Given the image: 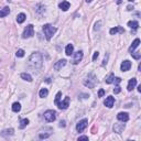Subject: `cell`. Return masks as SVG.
<instances>
[{
	"label": "cell",
	"mask_w": 141,
	"mask_h": 141,
	"mask_svg": "<svg viewBox=\"0 0 141 141\" xmlns=\"http://www.w3.org/2000/svg\"><path fill=\"white\" fill-rule=\"evenodd\" d=\"M65 64H66V60H61V61H58V62L54 65V69H55V71H60V69L62 68L63 66H65Z\"/></svg>",
	"instance_id": "obj_12"
},
{
	"label": "cell",
	"mask_w": 141,
	"mask_h": 141,
	"mask_svg": "<svg viewBox=\"0 0 141 141\" xmlns=\"http://www.w3.org/2000/svg\"><path fill=\"white\" fill-rule=\"evenodd\" d=\"M117 118H118V120L124 121V122H126V121L129 120V116H128L127 112H119V114L117 115Z\"/></svg>",
	"instance_id": "obj_11"
},
{
	"label": "cell",
	"mask_w": 141,
	"mask_h": 141,
	"mask_svg": "<svg viewBox=\"0 0 141 141\" xmlns=\"http://www.w3.org/2000/svg\"><path fill=\"white\" fill-rule=\"evenodd\" d=\"M68 106H69V97H65L64 100L58 104V107L60 109H66Z\"/></svg>",
	"instance_id": "obj_8"
},
{
	"label": "cell",
	"mask_w": 141,
	"mask_h": 141,
	"mask_svg": "<svg viewBox=\"0 0 141 141\" xmlns=\"http://www.w3.org/2000/svg\"><path fill=\"white\" fill-rule=\"evenodd\" d=\"M132 9H133V6H132V7H131V6H128V7H127V10H129V11H130V10H132Z\"/></svg>",
	"instance_id": "obj_36"
},
{
	"label": "cell",
	"mask_w": 141,
	"mask_h": 141,
	"mask_svg": "<svg viewBox=\"0 0 141 141\" xmlns=\"http://www.w3.org/2000/svg\"><path fill=\"white\" fill-rule=\"evenodd\" d=\"M16 55H17L18 58H22V56H24V51L23 50H18L17 53H16Z\"/></svg>",
	"instance_id": "obj_28"
},
{
	"label": "cell",
	"mask_w": 141,
	"mask_h": 141,
	"mask_svg": "<svg viewBox=\"0 0 141 141\" xmlns=\"http://www.w3.org/2000/svg\"><path fill=\"white\" fill-rule=\"evenodd\" d=\"M58 7H60L63 11H66V10L69 9V3L67 2V1H62V2L60 3V6H58Z\"/></svg>",
	"instance_id": "obj_17"
},
{
	"label": "cell",
	"mask_w": 141,
	"mask_h": 141,
	"mask_svg": "<svg viewBox=\"0 0 141 141\" xmlns=\"http://www.w3.org/2000/svg\"><path fill=\"white\" fill-rule=\"evenodd\" d=\"M61 95H62V93L61 91H58V94H56V97H55V105H58V103H60V99H61Z\"/></svg>",
	"instance_id": "obj_27"
},
{
	"label": "cell",
	"mask_w": 141,
	"mask_h": 141,
	"mask_svg": "<svg viewBox=\"0 0 141 141\" xmlns=\"http://www.w3.org/2000/svg\"><path fill=\"white\" fill-rule=\"evenodd\" d=\"M28 124H29V119H22L21 121H20V128L21 129H23V128H25L26 126H28Z\"/></svg>",
	"instance_id": "obj_24"
},
{
	"label": "cell",
	"mask_w": 141,
	"mask_h": 141,
	"mask_svg": "<svg viewBox=\"0 0 141 141\" xmlns=\"http://www.w3.org/2000/svg\"><path fill=\"white\" fill-rule=\"evenodd\" d=\"M86 1H87V2H91V0H86Z\"/></svg>",
	"instance_id": "obj_39"
},
{
	"label": "cell",
	"mask_w": 141,
	"mask_h": 141,
	"mask_svg": "<svg viewBox=\"0 0 141 141\" xmlns=\"http://www.w3.org/2000/svg\"><path fill=\"white\" fill-rule=\"evenodd\" d=\"M43 31H44V34H45L46 39L50 40L53 34L55 33V31H56V28H54L51 24H45V25H43Z\"/></svg>",
	"instance_id": "obj_2"
},
{
	"label": "cell",
	"mask_w": 141,
	"mask_h": 141,
	"mask_svg": "<svg viewBox=\"0 0 141 141\" xmlns=\"http://www.w3.org/2000/svg\"><path fill=\"white\" fill-rule=\"evenodd\" d=\"M104 94H105V91H104V89H100V91H98V97H103Z\"/></svg>",
	"instance_id": "obj_30"
},
{
	"label": "cell",
	"mask_w": 141,
	"mask_h": 141,
	"mask_svg": "<svg viewBox=\"0 0 141 141\" xmlns=\"http://www.w3.org/2000/svg\"><path fill=\"white\" fill-rule=\"evenodd\" d=\"M99 25H100V22L96 23V24H95V30H99Z\"/></svg>",
	"instance_id": "obj_35"
},
{
	"label": "cell",
	"mask_w": 141,
	"mask_h": 141,
	"mask_svg": "<svg viewBox=\"0 0 141 141\" xmlns=\"http://www.w3.org/2000/svg\"><path fill=\"white\" fill-rule=\"evenodd\" d=\"M82 58H83V52H82V51H77L74 54V58H73L72 63L73 64H78L82 61Z\"/></svg>",
	"instance_id": "obj_7"
},
{
	"label": "cell",
	"mask_w": 141,
	"mask_h": 141,
	"mask_svg": "<svg viewBox=\"0 0 141 141\" xmlns=\"http://www.w3.org/2000/svg\"><path fill=\"white\" fill-rule=\"evenodd\" d=\"M114 103H115V98L112 97V96H108L107 98H106V100H105V106L108 108H111L112 106H114Z\"/></svg>",
	"instance_id": "obj_9"
},
{
	"label": "cell",
	"mask_w": 141,
	"mask_h": 141,
	"mask_svg": "<svg viewBox=\"0 0 141 141\" xmlns=\"http://www.w3.org/2000/svg\"><path fill=\"white\" fill-rule=\"evenodd\" d=\"M87 124H88V120L87 119H83V120H81V121L77 124V126H76V130L78 132H82V131H84V129L87 127Z\"/></svg>",
	"instance_id": "obj_6"
},
{
	"label": "cell",
	"mask_w": 141,
	"mask_h": 141,
	"mask_svg": "<svg viewBox=\"0 0 141 141\" xmlns=\"http://www.w3.org/2000/svg\"><path fill=\"white\" fill-rule=\"evenodd\" d=\"M21 77L24 79V81H28V82H31V81H32L31 75H29L28 73H22V74H21Z\"/></svg>",
	"instance_id": "obj_25"
},
{
	"label": "cell",
	"mask_w": 141,
	"mask_h": 141,
	"mask_svg": "<svg viewBox=\"0 0 141 141\" xmlns=\"http://www.w3.org/2000/svg\"><path fill=\"white\" fill-rule=\"evenodd\" d=\"M44 118H45L46 121L53 122L56 119V112H55L54 110H46V111L44 112Z\"/></svg>",
	"instance_id": "obj_4"
},
{
	"label": "cell",
	"mask_w": 141,
	"mask_h": 141,
	"mask_svg": "<svg viewBox=\"0 0 141 141\" xmlns=\"http://www.w3.org/2000/svg\"><path fill=\"white\" fill-rule=\"evenodd\" d=\"M73 51H74V48H73L72 44H68V45L66 46V49H65V54L66 55H72L73 54Z\"/></svg>",
	"instance_id": "obj_19"
},
{
	"label": "cell",
	"mask_w": 141,
	"mask_h": 141,
	"mask_svg": "<svg viewBox=\"0 0 141 141\" xmlns=\"http://www.w3.org/2000/svg\"><path fill=\"white\" fill-rule=\"evenodd\" d=\"M128 1H130V2H132V1H133V0H128Z\"/></svg>",
	"instance_id": "obj_40"
},
{
	"label": "cell",
	"mask_w": 141,
	"mask_h": 141,
	"mask_svg": "<svg viewBox=\"0 0 141 141\" xmlns=\"http://www.w3.org/2000/svg\"><path fill=\"white\" fill-rule=\"evenodd\" d=\"M25 15L24 13H20V15H18V17H17V21H18V23H22V22L25 20Z\"/></svg>",
	"instance_id": "obj_22"
},
{
	"label": "cell",
	"mask_w": 141,
	"mask_h": 141,
	"mask_svg": "<svg viewBox=\"0 0 141 141\" xmlns=\"http://www.w3.org/2000/svg\"><path fill=\"white\" fill-rule=\"evenodd\" d=\"M136 85H137V79L132 78V79H130V81H129V83H128V87H127V88H128V91H132Z\"/></svg>",
	"instance_id": "obj_16"
},
{
	"label": "cell",
	"mask_w": 141,
	"mask_h": 141,
	"mask_svg": "<svg viewBox=\"0 0 141 141\" xmlns=\"http://www.w3.org/2000/svg\"><path fill=\"white\" fill-rule=\"evenodd\" d=\"M48 94H49L48 89H46V88H42L40 91V93H39V95H40L41 98H44V97H46V96H48Z\"/></svg>",
	"instance_id": "obj_21"
},
{
	"label": "cell",
	"mask_w": 141,
	"mask_h": 141,
	"mask_svg": "<svg viewBox=\"0 0 141 141\" xmlns=\"http://www.w3.org/2000/svg\"><path fill=\"white\" fill-rule=\"evenodd\" d=\"M42 55L40 53H33V54L30 56L29 58V65L33 68H39V67L42 66Z\"/></svg>",
	"instance_id": "obj_1"
},
{
	"label": "cell",
	"mask_w": 141,
	"mask_h": 141,
	"mask_svg": "<svg viewBox=\"0 0 141 141\" xmlns=\"http://www.w3.org/2000/svg\"><path fill=\"white\" fill-rule=\"evenodd\" d=\"M114 78H115V76H114V74L111 73V74H109L107 77H106V83H107V84H111L112 82H114Z\"/></svg>",
	"instance_id": "obj_26"
},
{
	"label": "cell",
	"mask_w": 141,
	"mask_h": 141,
	"mask_svg": "<svg viewBox=\"0 0 141 141\" xmlns=\"http://www.w3.org/2000/svg\"><path fill=\"white\" fill-rule=\"evenodd\" d=\"M114 81H115L116 84H119L120 82H121V78H119V77H116V78H114Z\"/></svg>",
	"instance_id": "obj_33"
},
{
	"label": "cell",
	"mask_w": 141,
	"mask_h": 141,
	"mask_svg": "<svg viewBox=\"0 0 141 141\" xmlns=\"http://www.w3.org/2000/svg\"><path fill=\"white\" fill-rule=\"evenodd\" d=\"M78 140H88V137H86V136H82V137H79V138H78Z\"/></svg>",
	"instance_id": "obj_34"
},
{
	"label": "cell",
	"mask_w": 141,
	"mask_h": 141,
	"mask_svg": "<svg viewBox=\"0 0 141 141\" xmlns=\"http://www.w3.org/2000/svg\"><path fill=\"white\" fill-rule=\"evenodd\" d=\"M128 26L131 28V29H137V28L139 26V23L137 21H129L128 22Z\"/></svg>",
	"instance_id": "obj_20"
},
{
	"label": "cell",
	"mask_w": 141,
	"mask_h": 141,
	"mask_svg": "<svg viewBox=\"0 0 141 141\" xmlns=\"http://www.w3.org/2000/svg\"><path fill=\"white\" fill-rule=\"evenodd\" d=\"M124 129V124H116L114 126V130L117 133H121V131Z\"/></svg>",
	"instance_id": "obj_14"
},
{
	"label": "cell",
	"mask_w": 141,
	"mask_h": 141,
	"mask_svg": "<svg viewBox=\"0 0 141 141\" xmlns=\"http://www.w3.org/2000/svg\"><path fill=\"white\" fill-rule=\"evenodd\" d=\"M139 44H140V40H139V39H136V40H134L133 42H132L131 46L129 48V52H130V53H132V52H133V51L136 50V49L139 46Z\"/></svg>",
	"instance_id": "obj_13"
},
{
	"label": "cell",
	"mask_w": 141,
	"mask_h": 141,
	"mask_svg": "<svg viewBox=\"0 0 141 141\" xmlns=\"http://www.w3.org/2000/svg\"><path fill=\"white\" fill-rule=\"evenodd\" d=\"M120 91H121V89H120V87L119 86H116V88L114 89V93H115V94H119Z\"/></svg>",
	"instance_id": "obj_31"
},
{
	"label": "cell",
	"mask_w": 141,
	"mask_h": 141,
	"mask_svg": "<svg viewBox=\"0 0 141 141\" xmlns=\"http://www.w3.org/2000/svg\"><path fill=\"white\" fill-rule=\"evenodd\" d=\"M109 32H110V34H111V35H114V34L118 33V32H119V33H124V30L122 29L121 26H116V28H112V29H110Z\"/></svg>",
	"instance_id": "obj_15"
},
{
	"label": "cell",
	"mask_w": 141,
	"mask_h": 141,
	"mask_svg": "<svg viewBox=\"0 0 141 141\" xmlns=\"http://www.w3.org/2000/svg\"><path fill=\"white\" fill-rule=\"evenodd\" d=\"M98 55H99V53H98V52H95V53H94V56H93V61H95L96 58H98Z\"/></svg>",
	"instance_id": "obj_32"
},
{
	"label": "cell",
	"mask_w": 141,
	"mask_h": 141,
	"mask_svg": "<svg viewBox=\"0 0 141 141\" xmlns=\"http://www.w3.org/2000/svg\"><path fill=\"white\" fill-rule=\"evenodd\" d=\"M9 12H10V9L8 7H5L3 9L0 10V18H3L6 17L7 15H9Z\"/></svg>",
	"instance_id": "obj_18"
},
{
	"label": "cell",
	"mask_w": 141,
	"mask_h": 141,
	"mask_svg": "<svg viewBox=\"0 0 141 141\" xmlns=\"http://www.w3.org/2000/svg\"><path fill=\"white\" fill-rule=\"evenodd\" d=\"M131 55L133 56L134 58H136V60H139V58H141V53H139V52H137V53H133V52H132Z\"/></svg>",
	"instance_id": "obj_29"
},
{
	"label": "cell",
	"mask_w": 141,
	"mask_h": 141,
	"mask_svg": "<svg viewBox=\"0 0 141 141\" xmlns=\"http://www.w3.org/2000/svg\"><path fill=\"white\" fill-rule=\"evenodd\" d=\"M20 109H21V105H20L19 103H15L13 105H12V110H13L15 112L20 111Z\"/></svg>",
	"instance_id": "obj_23"
},
{
	"label": "cell",
	"mask_w": 141,
	"mask_h": 141,
	"mask_svg": "<svg viewBox=\"0 0 141 141\" xmlns=\"http://www.w3.org/2000/svg\"><path fill=\"white\" fill-rule=\"evenodd\" d=\"M33 34H34L33 25H32V24H29V25L24 29V32H23V34H22V36H23L24 39H26V38H31Z\"/></svg>",
	"instance_id": "obj_5"
},
{
	"label": "cell",
	"mask_w": 141,
	"mask_h": 141,
	"mask_svg": "<svg viewBox=\"0 0 141 141\" xmlns=\"http://www.w3.org/2000/svg\"><path fill=\"white\" fill-rule=\"evenodd\" d=\"M60 126H61V127H64V126H65V121H61Z\"/></svg>",
	"instance_id": "obj_37"
},
{
	"label": "cell",
	"mask_w": 141,
	"mask_h": 141,
	"mask_svg": "<svg viewBox=\"0 0 141 141\" xmlns=\"http://www.w3.org/2000/svg\"><path fill=\"white\" fill-rule=\"evenodd\" d=\"M130 67H131V62L130 61H124L121 63V71L122 72H127V71H129Z\"/></svg>",
	"instance_id": "obj_10"
},
{
	"label": "cell",
	"mask_w": 141,
	"mask_h": 141,
	"mask_svg": "<svg viewBox=\"0 0 141 141\" xmlns=\"http://www.w3.org/2000/svg\"><path fill=\"white\" fill-rule=\"evenodd\" d=\"M117 1V3H121V0H116Z\"/></svg>",
	"instance_id": "obj_38"
},
{
	"label": "cell",
	"mask_w": 141,
	"mask_h": 141,
	"mask_svg": "<svg viewBox=\"0 0 141 141\" xmlns=\"http://www.w3.org/2000/svg\"><path fill=\"white\" fill-rule=\"evenodd\" d=\"M84 84H85V86H88L89 88H93L95 86L96 84V77L94 74H89L88 77H87L85 81H84Z\"/></svg>",
	"instance_id": "obj_3"
}]
</instances>
